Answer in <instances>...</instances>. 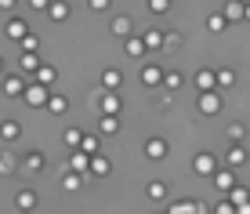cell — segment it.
I'll return each mask as SVG.
<instances>
[{
  "label": "cell",
  "instance_id": "obj_4",
  "mask_svg": "<svg viewBox=\"0 0 250 214\" xmlns=\"http://www.w3.org/2000/svg\"><path fill=\"white\" fill-rule=\"evenodd\" d=\"M243 160H247L243 145H232V149H229V167H239V164H243Z\"/></svg>",
  "mask_w": 250,
  "mask_h": 214
},
{
  "label": "cell",
  "instance_id": "obj_5",
  "mask_svg": "<svg viewBox=\"0 0 250 214\" xmlns=\"http://www.w3.org/2000/svg\"><path fill=\"white\" fill-rule=\"evenodd\" d=\"M196 84H200V91H214V84H218V80H214V73H200V76H196Z\"/></svg>",
  "mask_w": 250,
  "mask_h": 214
},
{
  "label": "cell",
  "instance_id": "obj_13",
  "mask_svg": "<svg viewBox=\"0 0 250 214\" xmlns=\"http://www.w3.org/2000/svg\"><path fill=\"white\" fill-rule=\"evenodd\" d=\"M243 15H247V19H250V7H247V11H243Z\"/></svg>",
  "mask_w": 250,
  "mask_h": 214
},
{
  "label": "cell",
  "instance_id": "obj_6",
  "mask_svg": "<svg viewBox=\"0 0 250 214\" xmlns=\"http://www.w3.org/2000/svg\"><path fill=\"white\" fill-rule=\"evenodd\" d=\"M214 80H218L221 87H232V84H236V73H232V69H221V73H214Z\"/></svg>",
  "mask_w": 250,
  "mask_h": 214
},
{
  "label": "cell",
  "instance_id": "obj_3",
  "mask_svg": "<svg viewBox=\"0 0 250 214\" xmlns=\"http://www.w3.org/2000/svg\"><path fill=\"white\" fill-rule=\"evenodd\" d=\"M221 19H225V22L236 19V22H239V19H243V4H239V0H229V7H225V15H221Z\"/></svg>",
  "mask_w": 250,
  "mask_h": 214
},
{
  "label": "cell",
  "instance_id": "obj_7",
  "mask_svg": "<svg viewBox=\"0 0 250 214\" xmlns=\"http://www.w3.org/2000/svg\"><path fill=\"white\" fill-rule=\"evenodd\" d=\"M218 185H221V189H232V185H236V178H232V171H221V174H218Z\"/></svg>",
  "mask_w": 250,
  "mask_h": 214
},
{
  "label": "cell",
  "instance_id": "obj_8",
  "mask_svg": "<svg viewBox=\"0 0 250 214\" xmlns=\"http://www.w3.org/2000/svg\"><path fill=\"white\" fill-rule=\"evenodd\" d=\"M142 80H145V84H156V80H160V69H145Z\"/></svg>",
  "mask_w": 250,
  "mask_h": 214
},
{
  "label": "cell",
  "instance_id": "obj_2",
  "mask_svg": "<svg viewBox=\"0 0 250 214\" xmlns=\"http://www.w3.org/2000/svg\"><path fill=\"white\" fill-rule=\"evenodd\" d=\"M196 174H214V156L210 152H200V156H196Z\"/></svg>",
  "mask_w": 250,
  "mask_h": 214
},
{
  "label": "cell",
  "instance_id": "obj_12",
  "mask_svg": "<svg viewBox=\"0 0 250 214\" xmlns=\"http://www.w3.org/2000/svg\"><path fill=\"white\" fill-rule=\"evenodd\" d=\"M218 214H236V203H232V200H229V203H221Z\"/></svg>",
  "mask_w": 250,
  "mask_h": 214
},
{
  "label": "cell",
  "instance_id": "obj_11",
  "mask_svg": "<svg viewBox=\"0 0 250 214\" xmlns=\"http://www.w3.org/2000/svg\"><path fill=\"white\" fill-rule=\"evenodd\" d=\"M105 84H109V87H116V84H120V73L109 69V73H105Z\"/></svg>",
  "mask_w": 250,
  "mask_h": 214
},
{
  "label": "cell",
  "instance_id": "obj_1",
  "mask_svg": "<svg viewBox=\"0 0 250 214\" xmlns=\"http://www.w3.org/2000/svg\"><path fill=\"white\" fill-rule=\"evenodd\" d=\"M200 109L207 116H214L218 113V95H214V91H203V98H200Z\"/></svg>",
  "mask_w": 250,
  "mask_h": 214
},
{
  "label": "cell",
  "instance_id": "obj_10",
  "mask_svg": "<svg viewBox=\"0 0 250 214\" xmlns=\"http://www.w3.org/2000/svg\"><path fill=\"white\" fill-rule=\"evenodd\" d=\"M210 29L221 33V29H225V19H221V15H214V19H210Z\"/></svg>",
  "mask_w": 250,
  "mask_h": 214
},
{
  "label": "cell",
  "instance_id": "obj_9",
  "mask_svg": "<svg viewBox=\"0 0 250 214\" xmlns=\"http://www.w3.org/2000/svg\"><path fill=\"white\" fill-rule=\"evenodd\" d=\"M229 138H232V142H239V138H243V127L232 124V127H229Z\"/></svg>",
  "mask_w": 250,
  "mask_h": 214
}]
</instances>
